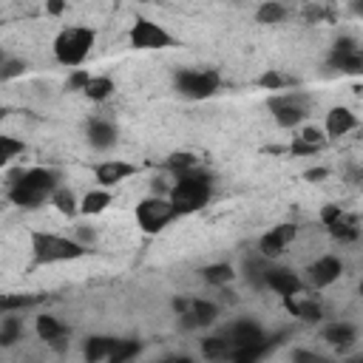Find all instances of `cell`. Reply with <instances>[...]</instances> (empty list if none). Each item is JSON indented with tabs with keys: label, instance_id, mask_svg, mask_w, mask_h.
Returning a JSON list of instances; mask_svg holds the SVG:
<instances>
[{
	"label": "cell",
	"instance_id": "obj_42",
	"mask_svg": "<svg viewBox=\"0 0 363 363\" xmlns=\"http://www.w3.org/2000/svg\"><path fill=\"white\" fill-rule=\"evenodd\" d=\"M301 140H304V142H309V145H315V148H321V142H324V134H321L318 128H307V131L301 134Z\"/></svg>",
	"mask_w": 363,
	"mask_h": 363
},
{
	"label": "cell",
	"instance_id": "obj_14",
	"mask_svg": "<svg viewBox=\"0 0 363 363\" xmlns=\"http://www.w3.org/2000/svg\"><path fill=\"white\" fill-rule=\"evenodd\" d=\"M219 315V307L213 301H202V298H193V309L187 315H182V326L185 329H196V326H207L213 324Z\"/></svg>",
	"mask_w": 363,
	"mask_h": 363
},
{
	"label": "cell",
	"instance_id": "obj_48",
	"mask_svg": "<svg viewBox=\"0 0 363 363\" xmlns=\"http://www.w3.org/2000/svg\"><path fill=\"white\" fill-rule=\"evenodd\" d=\"M352 363H363V355H360V357H355V360H352Z\"/></svg>",
	"mask_w": 363,
	"mask_h": 363
},
{
	"label": "cell",
	"instance_id": "obj_15",
	"mask_svg": "<svg viewBox=\"0 0 363 363\" xmlns=\"http://www.w3.org/2000/svg\"><path fill=\"white\" fill-rule=\"evenodd\" d=\"M35 329H37V335H40V340H46V343H51V346H57V349H63L66 346V335H68V329L57 321V318H51V315H40L37 318V324H35Z\"/></svg>",
	"mask_w": 363,
	"mask_h": 363
},
{
	"label": "cell",
	"instance_id": "obj_26",
	"mask_svg": "<svg viewBox=\"0 0 363 363\" xmlns=\"http://www.w3.org/2000/svg\"><path fill=\"white\" fill-rule=\"evenodd\" d=\"M140 355V343L137 340H116L113 352L108 355V363H131Z\"/></svg>",
	"mask_w": 363,
	"mask_h": 363
},
{
	"label": "cell",
	"instance_id": "obj_1",
	"mask_svg": "<svg viewBox=\"0 0 363 363\" xmlns=\"http://www.w3.org/2000/svg\"><path fill=\"white\" fill-rule=\"evenodd\" d=\"M210 190H213V179H210V173H204V171H190V173H185V176H176V185L171 187V202H173V207H176V213L182 216V213H196V210H202L207 202H210Z\"/></svg>",
	"mask_w": 363,
	"mask_h": 363
},
{
	"label": "cell",
	"instance_id": "obj_5",
	"mask_svg": "<svg viewBox=\"0 0 363 363\" xmlns=\"http://www.w3.org/2000/svg\"><path fill=\"white\" fill-rule=\"evenodd\" d=\"M219 74L216 71H196V68H185L176 74V88L179 94L190 97V99H207L219 91Z\"/></svg>",
	"mask_w": 363,
	"mask_h": 363
},
{
	"label": "cell",
	"instance_id": "obj_2",
	"mask_svg": "<svg viewBox=\"0 0 363 363\" xmlns=\"http://www.w3.org/2000/svg\"><path fill=\"white\" fill-rule=\"evenodd\" d=\"M94 49V32L85 29V26H71V29H63L54 40V57L63 63V66H80Z\"/></svg>",
	"mask_w": 363,
	"mask_h": 363
},
{
	"label": "cell",
	"instance_id": "obj_29",
	"mask_svg": "<svg viewBox=\"0 0 363 363\" xmlns=\"http://www.w3.org/2000/svg\"><path fill=\"white\" fill-rule=\"evenodd\" d=\"M168 171H173L176 176H185V173H190V171H196V165H199V159L193 156V154H173L168 162Z\"/></svg>",
	"mask_w": 363,
	"mask_h": 363
},
{
	"label": "cell",
	"instance_id": "obj_31",
	"mask_svg": "<svg viewBox=\"0 0 363 363\" xmlns=\"http://www.w3.org/2000/svg\"><path fill=\"white\" fill-rule=\"evenodd\" d=\"M20 321L18 318H12V315H6L4 318V324H0V343H4V346H12L18 338H20Z\"/></svg>",
	"mask_w": 363,
	"mask_h": 363
},
{
	"label": "cell",
	"instance_id": "obj_40",
	"mask_svg": "<svg viewBox=\"0 0 363 363\" xmlns=\"http://www.w3.org/2000/svg\"><path fill=\"white\" fill-rule=\"evenodd\" d=\"M293 363H329L326 357L315 355V352H307V349H295L293 352Z\"/></svg>",
	"mask_w": 363,
	"mask_h": 363
},
{
	"label": "cell",
	"instance_id": "obj_3",
	"mask_svg": "<svg viewBox=\"0 0 363 363\" xmlns=\"http://www.w3.org/2000/svg\"><path fill=\"white\" fill-rule=\"evenodd\" d=\"M32 250L37 256V262L43 264H54V262H74L85 253V247L80 241L63 238V235H51V233H35L32 235Z\"/></svg>",
	"mask_w": 363,
	"mask_h": 363
},
{
	"label": "cell",
	"instance_id": "obj_20",
	"mask_svg": "<svg viewBox=\"0 0 363 363\" xmlns=\"http://www.w3.org/2000/svg\"><path fill=\"white\" fill-rule=\"evenodd\" d=\"M284 304H287V309L295 315V318H301L304 324H318L321 318H324V309L318 307V301H295V298H284Z\"/></svg>",
	"mask_w": 363,
	"mask_h": 363
},
{
	"label": "cell",
	"instance_id": "obj_32",
	"mask_svg": "<svg viewBox=\"0 0 363 363\" xmlns=\"http://www.w3.org/2000/svg\"><path fill=\"white\" fill-rule=\"evenodd\" d=\"M18 154H23V142L15 137H0V162L9 165Z\"/></svg>",
	"mask_w": 363,
	"mask_h": 363
},
{
	"label": "cell",
	"instance_id": "obj_10",
	"mask_svg": "<svg viewBox=\"0 0 363 363\" xmlns=\"http://www.w3.org/2000/svg\"><path fill=\"white\" fill-rule=\"evenodd\" d=\"M227 340L233 343V349H241V346H256V343H264L267 335L264 329L256 324V321H235L227 332Z\"/></svg>",
	"mask_w": 363,
	"mask_h": 363
},
{
	"label": "cell",
	"instance_id": "obj_4",
	"mask_svg": "<svg viewBox=\"0 0 363 363\" xmlns=\"http://www.w3.org/2000/svg\"><path fill=\"white\" fill-rule=\"evenodd\" d=\"M176 207L171 199H162V196H151L145 202L137 204V221L145 233H159L162 227H168L173 219H176Z\"/></svg>",
	"mask_w": 363,
	"mask_h": 363
},
{
	"label": "cell",
	"instance_id": "obj_30",
	"mask_svg": "<svg viewBox=\"0 0 363 363\" xmlns=\"http://www.w3.org/2000/svg\"><path fill=\"white\" fill-rule=\"evenodd\" d=\"M204 281L207 284H213V287H221V284H227V281H233V267L230 264H210V267H204Z\"/></svg>",
	"mask_w": 363,
	"mask_h": 363
},
{
	"label": "cell",
	"instance_id": "obj_8",
	"mask_svg": "<svg viewBox=\"0 0 363 363\" xmlns=\"http://www.w3.org/2000/svg\"><path fill=\"white\" fill-rule=\"evenodd\" d=\"M295 235H298V227H295V224H278V227H273V230H270L267 235H262V241H259L262 256H264V259L281 256V253L290 247V241H295Z\"/></svg>",
	"mask_w": 363,
	"mask_h": 363
},
{
	"label": "cell",
	"instance_id": "obj_9",
	"mask_svg": "<svg viewBox=\"0 0 363 363\" xmlns=\"http://www.w3.org/2000/svg\"><path fill=\"white\" fill-rule=\"evenodd\" d=\"M12 179H18L15 185L32 187V190H37V193H43V196H51V193L57 190V182H60V176H57L54 171H46V168H32V171L18 173V176H12Z\"/></svg>",
	"mask_w": 363,
	"mask_h": 363
},
{
	"label": "cell",
	"instance_id": "obj_25",
	"mask_svg": "<svg viewBox=\"0 0 363 363\" xmlns=\"http://www.w3.org/2000/svg\"><path fill=\"white\" fill-rule=\"evenodd\" d=\"M108 204H111V196H108L105 190H91V193L82 199L80 213H85V216H97V213H102Z\"/></svg>",
	"mask_w": 363,
	"mask_h": 363
},
{
	"label": "cell",
	"instance_id": "obj_27",
	"mask_svg": "<svg viewBox=\"0 0 363 363\" xmlns=\"http://www.w3.org/2000/svg\"><path fill=\"white\" fill-rule=\"evenodd\" d=\"M111 94H113L111 77H91V82H88V88H85V97H88V99L102 102V99H108Z\"/></svg>",
	"mask_w": 363,
	"mask_h": 363
},
{
	"label": "cell",
	"instance_id": "obj_16",
	"mask_svg": "<svg viewBox=\"0 0 363 363\" xmlns=\"http://www.w3.org/2000/svg\"><path fill=\"white\" fill-rule=\"evenodd\" d=\"M357 125V119H355V113L349 111V108H332L329 113H326V134L329 137H346L352 128Z\"/></svg>",
	"mask_w": 363,
	"mask_h": 363
},
{
	"label": "cell",
	"instance_id": "obj_12",
	"mask_svg": "<svg viewBox=\"0 0 363 363\" xmlns=\"http://www.w3.org/2000/svg\"><path fill=\"white\" fill-rule=\"evenodd\" d=\"M267 287L273 290V293H278L281 298H293V295H298L301 293V278L293 273V270H284V267H278V270H267Z\"/></svg>",
	"mask_w": 363,
	"mask_h": 363
},
{
	"label": "cell",
	"instance_id": "obj_17",
	"mask_svg": "<svg viewBox=\"0 0 363 363\" xmlns=\"http://www.w3.org/2000/svg\"><path fill=\"white\" fill-rule=\"evenodd\" d=\"M202 355L210 360V363H224L233 357V343L227 340V335H213V338H204L202 340Z\"/></svg>",
	"mask_w": 363,
	"mask_h": 363
},
{
	"label": "cell",
	"instance_id": "obj_34",
	"mask_svg": "<svg viewBox=\"0 0 363 363\" xmlns=\"http://www.w3.org/2000/svg\"><path fill=\"white\" fill-rule=\"evenodd\" d=\"M329 233L338 238V241H355L357 238V227H352V221H338L335 227H329Z\"/></svg>",
	"mask_w": 363,
	"mask_h": 363
},
{
	"label": "cell",
	"instance_id": "obj_28",
	"mask_svg": "<svg viewBox=\"0 0 363 363\" xmlns=\"http://www.w3.org/2000/svg\"><path fill=\"white\" fill-rule=\"evenodd\" d=\"M51 204L60 210V213H66V216H74L80 207H77V199H74V193L68 190V187H57L54 193H51Z\"/></svg>",
	"mask_w": 363,
	"mask_h": 363
},
{
	"label": "cell",
	"instance_id": "obj_21",
	"mask_svg": "<svg viewBox=\"0 0 363 363\" xmlns=\"http://www.w3.org/2000/svg\"><path fill=\"white\" fill-rule=\"evenodd\" d=\"M113 346H116V340H113V338H102V335H97V338H88V340H85L82 355H85V360H88V363H99L102 357H108V355L113 352Z\"/></svg>",
	"mask_w": 363,
	"mask_h": 363
},
{
	"label": "cell",
	"instance_id": "obj_35",
	"mask_svg": "<svg viewBox=\"0 0 363 363\" xmlns=\"http://www.w3.org/2000/svg\"><path fill=\"white\" fill-rule=\"evenodd\" d=\"M346 216H343V210H340V204H329V207H324L321 210V221L326 224V227H335L338 221H343Z\"/></svg>",
	"mask_w": 363,
	"mask_h": 363
},
{
	"label": "cell",
	"instance_id": "obj_37",
	"mask_svg": "<svg viewBox=\"0 0 363 363\" xmlns=\"http://www.w3.org/2000/svg\"><path fill=\"white\" fill-rule=\"evenodd\" d=\"M26 71V63L23 60H6L4 63V71H0V77L4 80H15V77H20Z\"/></svg>",
	"mask_w": 363,
	"mask_h": 363
},
{
	"label": "cell",
	"instance_id": "obj_41",
	"mask_svg": "<svg viewBox=\"0 0 363 363\" xmlns=\"http://www.w3.org/2000/svg\"><path fill=\"white\" fill-rule=\"evenodd\" d=\"M290 151H293L295 156H312V154H318V148H315V145H309V142H304L301 137H295V140H293Z\"/></svg>",
	"mask_w": 363,
	"mask_h": 363
},
{
	"label": "cell",
	"instance_id": "obj_44",
	"mask_svg": "<svg viewBox=\"0 0 363 363\" xmlns=\"http://www.w3.org/2000/svg\"><path fill=\"white\" fill-rule=\"evenodd\" d=\"M307 179H309V182H321V179H326V171H324V168H318V171H307Z\"/></svg>",
	"mask_w": 363,
	"mask_h": 363
},
{
	"label": "cell",
	"instance_id": "obj_38",
	"mask_svg": "<svg viewBox=\"0 0 363 363\" xmlns=\"http://www.w3.org/2000/svg\"><path fill=\"white\" fill-rule=\"evenodd\" d=\"M88 82H91V74H88V71H82V68H77V71L68 77V88H71V91H85V88H88Z\"/></svg>",
	"mask_w": 363,
	"mask_h": 363
},
{
	"label": "cell",
	"instance_id": "obj_47",
	"mask_svg": "<svg viewBox=\"0 0 363 363\" xmlns=\"http://www.w3.org/2000/svg\"><path fill=\"white\" fill-rule=\"evenodd\" d=\"M63 9H66V6H63V4H49V12H51V15H60V12H63Z\"/></svg>",
	"mask_w": 363,
	"mask_h": 363
},
{
	"label": "cell",
	"instance_id": "obj_46",
	"mask_svg": "<svg viewBox=\"0 0 363 363\" xmlns=\"http://www.w3.org/2000/svg\"><path fill=\"white\" fill-rule=\"evenodd\" d=\"M77 235H80L82 241H91V238H94V233H91V230H85V227H80V230H77Z\"/></svg>",
	"mask_w": 363,
	"mask_h": 363
},
{
	"label": "cell",
	"instance_id": "obj_19",
	"mask_svg": "<svg viewBox=\"0 0 363 363\" xmlns=\"http://www.w3.org/2000/svg\"><path fill=\"white\" fill-rule=\"evenodd\" d=\"M88 140L97 151H105L116 142V131H113L111 123H105V119H94V123L88 125Z\"/></svg>",
	"mask_w": 363,
	"mask_h": 363
},
{
	"label": "cell",
	"instance_id": "obj_6",
	"mask_svg": "<svg viewBox=\"0 0 363 363\" xmlns=\"http://www.w3.org/2000/svg\"><path fill=\"white\" fill-rule=\"evenodd\" d=\"M270 111L281 128H295L307 116V97L304 94H284L270 99Z\"/></svg>",
	"mask_w": 363,
	"mask_h": 363
},
{
	"label": "cell",
	"instance_id": "obj_24",
	"mask_svg": "<svg viewBox=\"0 0 363 363\" xmlns=\"http://www.w3.org/2000/svg\"><path fill=\"white\" fill-rule=\"evenodd\" d=\"M9 199H12L18 207H26V210L40 207V204L46 202L43 193H37V190H32V187H23V185H12V187H9Z\"/></svg>",
	"mask_w": 363,
	"mask_h": 363
},
{
	"label": "cell",
	"instance_id": "obj_23",
	"mask_svg": "<svg viewBox=\"0 0 363 363\" xmlns=\"http://www.w3.org/2000/svg\"><path fill=\"white\" fill-rule=\"evenodd\" d=\"M276 340H264V343H256V346H241V349H233V357L230 363H262V357L273 349Z\"/></svg>",
	"mask_w": 363,
	"mask_h": 363
},
{
	"label": "cell",
	"instance_id": "obj_22",
	"mask_svg": "<svg viewBox=\"0 0 363 363\" xmlns=\"http://www.w3.org/2000/svg\"><path fill=\"white\" fill-rule=\"evenodd\" d=\"M324 340L332 343V346H338V349H346V346L355 343V329L349 324H340V321L338 324H329L324 329Z\"/></svg>",
	"mask_w": 363,
	"mask_h": 363
},
{
	"label": "cell",
	"instance_id": "obj_39",
	"mask_svg": "<svg viewBox=\"0 0 363 363\" xmlns=\"http://www.w3.org/2000/svg\"><path fill=\"white\" fill-rule=\"evenodd\" d=\"M287 82H290V80H287V77H281L278 71H267V74L262 77V85H264V88H270V91H278V88H284Z\"/></svg>",
	"mask_w": 363,
	"mask_h": 363
},
{
	"label": "cell",
	"instance_id": "obj_18",
	"mask_svg": "<svg viewBox=\"0 0 363 363\" xmlns=\"http://www.w3.org/2000/svg\"><path fill=\"white\" fill-rule=\"evenodd\" d=\"M329 66L338 68L340 74H363V51L360 49H355V51H332Z\"/></svg>",
	"mask_w": 363,
	"mask_h": 363
},
{
	"label": "cell",
	"instance_id": "obj_49",
	"mask_svg": "<svg viewBox=\"0 0 363 363\" xmlns=\"http://www.w3.org/2000/svg\"><path fill=\"white\" fill-rule=\"evenodd\" d=\"M360 293H363V281H360Z\"/></svg>",
	"mask_w": 363,
	"mask_h": 363
},
{
	"label": "cell",
	"instance_id": "obj_13",
	"mask_svg": "<svg viewBox=\"0 0 363 363\" xmlns=\"http://www.w3.org/2000/svg\"><path fill=\"white\" fill-rule=\"evenodd\" d=\"M134 173H137L134 165L119 162V159H111V162H102V165L94 168V176H97V182H99L102 187H111V185L123 182V179H128V176H134Z\"/></svg>",
	"mask_w": 363,
	"mask_h": 363
},
{
	"label": "cell",
	"instance_id": "obj_36",
	"mask_svg": "<svg viewBox=\"0 0 363 363\" xmlns=\"http://www.w3.org/2000/svg\"><path fill=\"white\" fill-rule=\"evenodd\" d=\"M37 298H32V295H6L4 298V312L9 315L12 309H18V307H32Z\"/></svg>",
	"mask_w": 363,
	"mask_h": 363
},
{
	"label": "cell",
	"instance_id": "obj_45",
	"mask_svg": "<svg viewBox=\"0 0 363 363\" xmlns=\"http://www.w3.org/2000/svg\"><path fill=\"white\" fill-rule=\"evenodd\" d=\"M162 363H193L190 357H182V355H176V357H165Z\"/></svg>",
	"mask_w": 363,
	"mask_h": 363
},
{
	"label": "cell",
	"instance_id": "obj_33",
	"mask_svg": "<svg viewBox=\"0 0 363 363\" xmlns=\"http://www.w3.org/2000/svg\"><path fill=\"white\" fill-rule=\"evenodd\" d=\"M287 18V9L281 4H264L259 9V23H281Z\"/></svg>",
	"mask_w": 363,
	"mask_h": 363
},
{
	"label": "cell",
	"instance_id": "obj_7",
	"mask_svg": "<svg viewBox=\"0 0 363 363\" xmlns=\"http://www.w3.org/2000/svg\"><path fill=\"white\" fill-rule=\"evenodd\" d=\"M131 46L134 49H171L173 37L162 26H156L154 20L140 18L134 23V29H131Z\"/></svg>",
	"mask_w": 363,
	"mask_h": 363
},
{
	"label": "cell",
	"instance_id": "obj_11",
	"mask_svg": "<svg viewBox=\"0 0 363 363\" xmlns=\"http://www.w3.org/2000/svg\"><path fill=\"white\" fill-rule=\"evenodd\" d=\"M340 273H343V264H340V259H335V256H324V259H318L312 267H309V284L312 287H329V284H335L338 278H340Z\"/></svg>",
	"mask_w": 363,
	"mask_h": 363
},
{
	"label": "cell",
	"instance_id": "obj_43",
	"mask_svg": "<svg viewBox=\"0 0 363 363\" xmlns=\"http://www.w3.org/2000/svg\"><path fill=\"white\" fill-rule=\"evenodd\" d=\"M324 15H326V12H324L321 6H309V9H307V18H309V20H321Z\"/></svg>",
	"mask_w": 363,
	"mask_h": 363
}]
</instances>
